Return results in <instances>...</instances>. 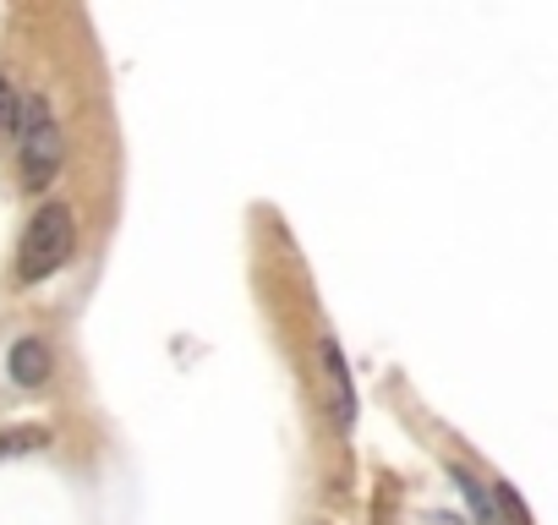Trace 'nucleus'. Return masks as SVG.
<instances>
[{
	"instance_id": "obj_1",
	"label": "nucleus",
	"mask_w": 558,
	"mask_h": 525,
	"mask_svg": "<svg viewBox=\"0 0 558 525\" xmlns=\"http://www.w3.org/2000/svg\"><path fill=\"white\" fill-rule=\"evenodd\" d=\"M77 252V219L66 203H45L34 213V224L23 230V246H17V280L23 285H39L50 274H61Z\"/></svg>"
},
{
	"instance_id": "obj_2",
	"label": "nucleus",
	"mask_w": 558,
	"mask_h": 525,
	"mask_svg": "<svg viewBox=\"0 0 558 525\" xmlns=\"http://www.w3.org/2000/svg\"><path fill=\"white\" fill-rule=\"evenodd\" d=\"M61 164H66L61 121H56L50 99L34 94V99L23 105V126H17V170H23V186H28V192L50 186V181L61 175Z\"/></svg>"
},
{
	"instance_id": "obj_3",
	"label": "nucleus",
	"mask_w": 558,
	"mask_h": 525,
	"mask_svg": "<svg viewBox=\"0 0 558 525\" xmlns=\"http://www.w3.org/2000/svg\"><path fill=\"white\" fill-rule=\"evenodd\" d=\"M318 362H324V389H329V416H335V427L345 432L351 422H356V383H351V367H345V351L324 334L318 340Z\"/></svg>"
},
{
	"instance_id": "obj_4",
	"label": "nucleus",
	"mask_w": 558,
	"mask_h": 525,
	"mask_svg": "<svg viewBox=\"0 0 558 525\" xmlns=\"http://www.w3.org/2000/svg\"><path fill=\"white\" fill-rule=\"evenodd\" d=\"M7 373H12V383H17V389H45V383H50V373H56V351H50V340L23 334V340L7 351Z\"/></svg>"
},
{
	"instance_id": "obj_5",
	"label": "nucleus",
	"mask_w": 558,
	"mask_h": 525,
	"mask_svg": "<svg viewBox=\"0 0 558 525\" xmlns=\"http://www.w3.org/2000/svg\"><path fill=\"white\" fill-rule=\"evenodd\" d=\"M449 476L460 481V492H465V503H471V514H476V525H504V520H498V498L487 492V481H482L476 471H465V465H454Z\"/></svg>"
},
{
	"instance_id": "obj_6",
	"label": "nucleus",
	"mask_w": 558,
	"mask_h": 525,
	"mask_svg": "<svg viewBox=\"0 0 558 525\" xmlns=\"http://www.w3.org/2000/svg\"><path fill=\"white\" fill-rule=\"evenodd\" d=\"M45 449H50V427H7V432H0V460L45 454Z\"/></svg>"
},
{
	"instance_id": "obj_7",
	"label": "nucleus",
	"mask_w": 558,
	"mask_h": 525,
	"mask_svg": "<svg viewBox=\"0 0 558 525\" xmlns=\"http://www.w3.org/2000/svg\"><path fill=\"white\" fill-rule=\"evenodd\" d=\"M17 126H23V99H17L12 83H0V143H12Z\"/></svg>"
},
{
	"instance_id": "obj_8",
	"label": "nucleus",
	"mask_w": 558,
	"mask_h": 525,
	"mask_svg": "<svg viewBox=\"0 0 558 525\" xmlns=\"http://www.w3.org/2000/svg\"><path fill=\"white\" fill-rule=\"evenodd\" d=\"M498 503L509 509V520H514V525H531V514H525V503L514 498V487H504V481H498Z\"/></svg>"
}]
</instances>
